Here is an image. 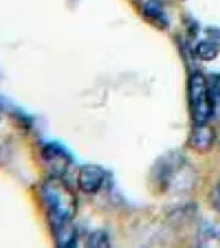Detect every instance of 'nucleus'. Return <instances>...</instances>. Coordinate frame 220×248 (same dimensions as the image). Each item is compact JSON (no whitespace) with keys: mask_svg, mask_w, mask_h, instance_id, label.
<instances>
[{"mask_svg":"<svg viewBox=\"0 0 220 248\" xmlns=\"http://www.w3.org/2000/svg\"><path fill=\"white\" fill-rule=\"evenodd\" d=\"M38 197L50 228L74 222L78 211V199L64 177L51 174L44 178L38 185Z\"/></svg>","mask_w":220,"mask_h":248,"instance_id":"1","label":"nucleus"},{"mask_svg":"<svg viewBox=\"0 0 220 248\" xmlns=\"http://www.w3.org/2000/svg\"><path fill=\"white\" fill-rule=\"evenodd\" d=\"M194 178L192 166L178 151L162 155L151 170L152 186L163 194L186 193L193 187Z\"/></svg>","mask_w":220,"mask_h":248,"instance_id":"2","label":"nucleus"},{"mask_svg":"<svg viewBox=\"0 0 220 248\" xmlns=\"http://www.w3.org/2000/svg\"><path fill=\"white\" fill-rule=\"evenodd\" d=\"M188 105L193 123H209L214 116L209 79L200 71L190 74L188 80Z\"/></svg>","mask_w":220,"mask_h":248,"instance_id":"3","label":"nucleus"},{"mask_svg":"<svg viewBox=\"0 0 220 248\" xmlns=\"http://www.w3.org/2000/svg\"><path fill=\"white\" fill-rule=\"evenodd\" d=\"M40 158L50 173L58 177H64V174L73 164V156L69 150L64 145L54 141L43 143L40 147Z\"/></svg>","mask_w":220,"mask_h":248,"instance_id":"4","label":"nucleus"},{"mask_svg":"<svg viewBox=\"0 0 220 248\" xmlns=\"http://www.w3.org/2000/svg\"><path fill=\"white\" fill-rule=\"evenodd\" d=\"M136 7L144 19L159 30L170 27V17L163 0H136Z\"/></svg>","mask_w":220,"mask_h":248,"instance_id":"5","label":"nucleus"},{"mask_svg":"<svg viewBox=\"0 0 220 248\" xmlns=\"http://www.w3.org/2000/svg\"><path fill=\"white\" fill-rule=\"evenodd\" d=\"M106 180V170L97 164H85L78 170L77 184L85 194L99 193Z\"/></svg>","mask_w":220,"mask_h":248,"instance_id":"6","label":"nucleus"},{"mask_svg":"<svg viewBox=\"0 0 220 248\" xmlns=\"http://www.w3.org/2000/svg\"><path fill=\"white\" fill-rule=\"evenodd\" d=\"M220 53V29H207L194 46V54L202 61H213Z\"/></svg>","mask_w":220,"mask_h":248,"instance_id":"7","label":"nucleus"},{"mask_svg":"<svg viewBox=\"0 0 220 248\" xmlns=\"http://www.w3.org/2000/svg\"><path fill=\"white\" fill-rule=\"evenodd\" d=\"M215 140V132L207 123H194L192 131H190L188 145L193 150L205 153L210 150Z\"/></svg>","mask_w":220,"mask_h":248,"instance_id":"8","label":"nucleus"},{"mask_svg":"<svg viewBox=\"0 0 220 248\" xmlns=\"http://www.w3.org/2000/svg\"><path fill=\"white\" fill-rule=\"evenodd\" d=\"M209 87L214 105V116H220V73L213 74L209 78Z\"/></svg>","mask_w":220,"mask_h":248,"instance_id":"9","label":"nucleus"},{"mask_svg":"<svg viewBox=\"0 0 220 248\" xmlns=\"http://www.w3.org/2000/svg\"><path fill=\"white\" fill-rule=\"evenodd\" d=\"M89 247H106L109 246V238L104 232H93L88 236Z\"/></svg>","mask_w":220,"mask_h":248,"instance_id":"10","label":"nucleus"},{"mask_svg":"<svg viewBox=\"0 0 220 248\" xmlns=\"http://www.w3.org/2000/svg\"><path fill=\"white\" fill-rule=\"evenodd\" d=\"M211 203H213L214 208L220 212V181L218 182L217 186L214 187L213 193H211Z\"/></svg>","mask_w":220,"mask_h":248,"instance_id":"11","label":"nucleus"}]
</instances>
